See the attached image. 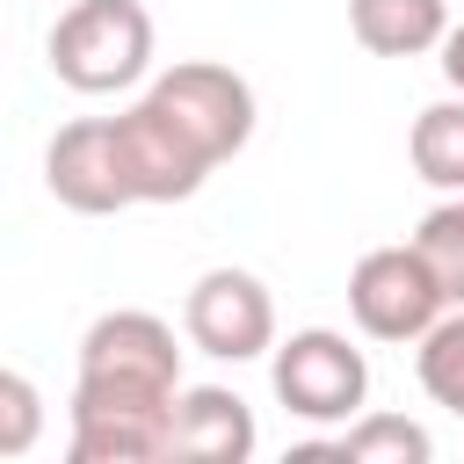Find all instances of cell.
<instances>
[{"instance_id": "cell-12", "label": "cell", "mask_w": 464, "mask_h": 464, "mask_svg": "<svg viewBox=\"0 0 464 464\" xmlns=\"http://www.w3.org/2000/svg\"><path fill=\"white\" fill-rule=\"evenodd\" d=\"M406 160H413V174H420L428 188L464 196V94L428 102V109L413 116V130H406Z\"/></svg>"}, {"instance_id": "cell-15", "label": "cell", "mask_w": 464, "mask_h": 464, "mask_svg": "<svg viewBox=\"0 0 464 464\" xmlns=\"http://www.w3.org/2000/svg\"><path fill=\"white\" fill-rule=\"evenodd\" d=\"M413 246H420V254H428V268L442 276L450 304H464V196H442V203L420 218Z\"/></svg>"}, {"instance_id": "cell-2", "label": "cell", "mask_w": 464, "mask_h": 464, "mask_svg": "<svg viewBox=\"0 0 464 464\" xmlns=\"http://www.w3.org/2000/svg\"><path fill=\"white\" fill-rule=\"evenodd\" d=\"M348 312L370 341H420L450 312V290H442V276L428 268V254L413 239L406 246H370L348 268Z\"/></svg>"}, {"instance_id": "cell-13", "label": "cell", "mask_w": 464, "mask_h": 464, "mask_svg": "<svg viewBox=\"0 0 464 464\" xmlns=\"http://www.w3.org/2000/svg\"><path fill=\"white\" fill-rule=\"evenodd\" d=\"M341 464H428L435 457V435L406 413H355L334 442Z\"/></svg>"}, {"instance_id": "cell-11", "label": "cell", "mask_w": 464, "mask_h": 464, "mask_svg": "<svg viewBox=\"0 0 464 464\" xmlns=\"http://www.w3.org/2000/svg\"><path fill=\"white\" fill-rule=\"evenodd\" d=\"M348 29L377 58H420L450 36V0H348Z\"/></svg>"}, {"instance_id": "cell-6", "label": "cell", "mask_w": 464, "mask_h": 464, "mask_svg": "<svg viewBox=\"0 0 464 464\" xmlns=\"http://www.w3.org/2000/svg\"><path fill=\"white\" fill-rule=\"evenodd\" d=\"M116 160H123V181H130L138 203H188L210 181V160L174 130V116L152 94H138L116 116Z\"/></svg>"}, {"instance_id": "cell-17", "label": "cell", "mask_w": 464, "mask_h": 464, "mask_svg": "<svg viewBox=\"0 0 464 464\" xmlns=\"http://www.w3.org/2000/svg\"><path fill=\"white\" fill-rule=\"evenodd\" d=\"M442 80H450V87L464 94V22H457V29L442 36Z\"/></svg>"}, {"instance_id": "cell-14", "label": "cell", "mask_w": 464, "mask_h": 464, "mask_svg": "<svg viewBox=\"0 0 464 464\" xmlns=\"http://www.w3.org/2000/svg\"><path fill=\"white\" fill-rule=\"evenodd\" d=\"M413 370H420V392H428L442 413L464 420V304L442 312V319L413 341Z\"/></svg>"}, {"instance_id": "cell-4", "label": "cell", "mask_w": 464, "mask_h": 464, "mask_svg": "<svg viewBox=\"0 0 464 464\" xmlns=\"http://www.w3.org/2000/svg\"><path fill=\"white\" fill-rule=\"evenodd\" d=\"M145 94L174 116V130H181V138H188L210 167H225V160L254 138V87H246L232 65L188 58V65H167Z\"/></svg>"}, {"instance_id": "cell-8", "label": "cell", "mask_w": 464, "mask_h": 464, "mask_svg": "<svg viewBox=\"0 0 464 464\" xmlns=\"http://www.w3.org/2000/svg\"><path fill=\"white\" fill-rule=\"evenodd\" d=\"M80 377H116V384H160L181 392V348L160 312H102L80 341Z\"/></svg>"}, {"instance_id": "cell-1", "label": "cell", "mask_w": 464, "mask_h": 464, "mask_svg": "<svg viewBox=\"0 0 464 464\" xmlns=\"http://www.w3.org/2000/svg\"><path fill=\"white\" fill-rule=\"evenodd\" d=\"M152 65L145 0H72L51 29V72L72 94H123Z\"/></svg>"}, {"instance_id": "cell-3", "label": "cell", "mask_w": 464, "mask_h": 464, "mask_svg": "<svg viewBox=\"0 0 464 464\" xmlns=\"http://www.w3.org/2000/svg\"><path fill=\"white\" fill-rule=\"evenodd\" d=\"M268 384L276 399L297 413V420H355L362 399H370V362L348 334L334 326H304L290 341H276V362H268Z\"/></svg>"}, {"instance_id": "cell-5", "label": "cell", "mask_w": 464, "mask_h": 464, "mask_svg": "<svg viewBox=\"0 0 464 464\" xmlns=\"http://www.w3.org/2000/svg\"><path fill=\"white\" fill-rule=\"evenodd\" d=\"M181 334L218 362H254L276 348V297L254 268H203L181 297Z\"/></svg>"}, {"instance_id": "cell-10", "label": "cell", "mask_w": 464, "mask_h": 464, "mask_svg": "<svg viewBox=\"0 0 464 464\" xmlns=\"http://www.w3.org/2000/svg\"><path fill=\"white\" fill-rule=\"evenodd\" d=\"M254 406L225 384H181L174 399V450L167 457H188V464H246L254 457Z\"/></svg>"}, {"instance_id": "cell-9", "label": "cell", "mask_w": 464, "mask_h": 464, "mask_svg": "<svg viewBox=\"0 0 464 464\" xmlns=\"http://www.w3.org/2000/svg\"><path fill=\"white\" fill-rule=\"evenodd\" d=\"M174 450V406H109L72 399V464H160Z\"/></svg>"}, {"instance_id": "cell-16", "label": "cell", "mask_w": 464, "mask_h": 464, "mask_svg": "<svg viewBox=\"0 0 464 464\" xmlns=\"http://www.w3.org/2000/svg\"><path fill=\"white\" fill-rule=\"evenodd\" d=\"M36 428H44V399H36V384H29L22 370H0V457H29Z\"/></svg>"}, {"instance_id": "cell-7", "label": "cell", "mask_w": 464, "mask_h": 464, "mask_svg": "<svg viewBox=\"0 0 464 464\" xmlns=\"http://www.w3.org/2000/svg\"><path fill=\"white\" fill-rule=\"evenodd\" d=\"M44 188L80 210V218H109V210H130V181H123V160H116V116H80L65 123L51 145H44Z\"/></svg>"}]
</instances>
